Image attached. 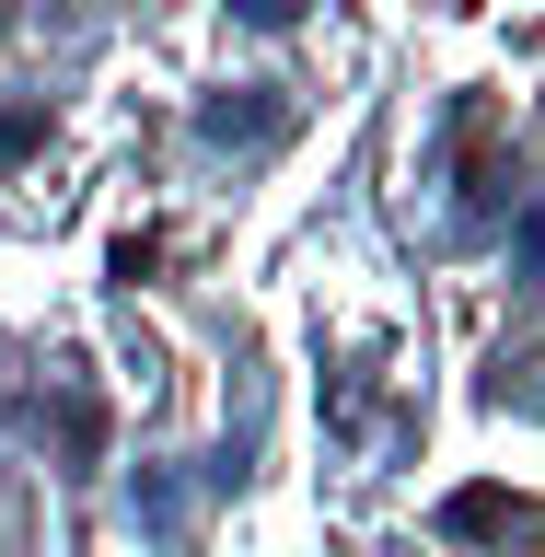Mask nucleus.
I'll return each mask as SVG.
<instances>
[{"label": "nucleus", "instance_id": "f257e3e1", "mask_svg": "<svg viewBox=\"0 0 545 557\" xmlns=\"http://www.w3.org/2000/svg\"><path fill=\"white\" fill-rule=\"evenodd\" d=\"M442 534H465V546H511V534H534V499H522V487H453Z\"/></svg>", "mask_w": 545, "mask_h": 557}]
</instances>
